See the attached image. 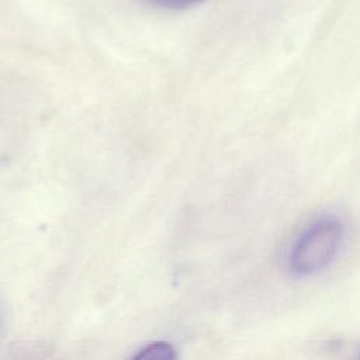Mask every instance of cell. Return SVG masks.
Instances as JSON below:
<instances>
[{
	"label": "cell",
	"mask_w": 360,
	"mask_h": 360,
	"mask_svg": "<svg viewBox=\"0 0 360 360\" xmlns=\"http://www.w3.org/2000/svg\"><path fill=\"white\" fill-rule=\"evenodd\" d=\"M132 360H176V350L167 342H153L139 350Z\"/></svg>",
	"instance_id": "2"
},
{
	"label": "cell",
	"mask_w": 360,
	"mask_h": 360,
	"mask_svg": "<svg viewBox=\"0 0 360 360\" xmlns=\"http://www.w3.org/2000/svg\"><path fill=\"white\" fill-rule=\"evenodd\" d=\"M150 4L163 7V8H172V10H181V8H187L195 4H200L205 0H146Z\"/></svg>",
	"instance_id": "3"
},
{
	"label": "cell",
	"mask_w": 360,
	"mask_h": 360,
	"mask_svg": "<svg viewBox=\"0 0 360 360\" xmlns=\"http://www.w3.org/2000/svg\"><path fill=\"white\" fill-rule=\"evenodd\" d=\"M343 225L335 217H323L307 226L290 252V269L298 276H311L325 269L338 255Z\"/></svg>",
	"instance_id": "1"
}]
</instances>
